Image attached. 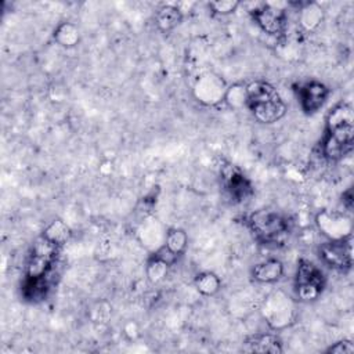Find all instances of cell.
I'll list each match as a JSON object with an SVG mask.
<instances>
[{"label": "cell", "instance_id": "1", "mask_svg": "<svg viewBox=\"0 0 354 354\" xmlns=\"http://www.w3.org/2000/svg\"><path fill=\"white\" fill-rule=\"evenodd\" d=\"M354 141V113L353 106L340 102L333 106L326 116L325 137L321 151L328 160H339L346 156Z\"/></svg>", "mask_w": 354, "mask_h": 354}, {"label": "cell", "instance_id": "2", "mask_svg": "<svg viewBox=\"0 0 354 354\" xmlns=\"http://www.w3.org/2000/svg\"><path fill=\"white\" fill-rule=\"evenodd\" d=\"M246 108L260 123L271 124L286 113V105L278 90L266 80H254L246 84Z\"/></svg>", "mask_w": 354, "mask_h": 354}, {"label": "cell", "instance_id": "3", "mask_svg": "<svg viewBox=\"0 0 354 354\" xmlns=\"http://www.w3.org/2000/svg\"><path fill=\"white\" fill-rule=\"evenodd\" d=\"M248 225L254 236L263 243H277L289 231V223L281 213L260 209L249 214Z\"/></svg>", "mask_w": 354, "mask_h": 354}, {"label": "cell", "instance_id": "4", "mask_svg": "<svg viewBox=\"0 0 354 354\" xmlns=\"http://www.w3.org/2000/svg\"><path fill=\"white\" fill-rule=\"evenodd\" d=\"M325 288L324 272L311 261L301 259L295 277V292L300 301H313L319 297Z\"/></svg>", "mask_w": 354, "mask_h": 354}, {"label": "cell", "instance_id": "5", "mask_svg": "<svg viewBox=\"0 0 354 354\" xmlns=\"http://www.w3.org/2000/svg\"><path fill=\"white\" fill-rule=\"evenodd\" d=\"M261 311L267 324L275 330L286 328L295 318L293 301L282 290L271 293L266 299Z\"/></svg>", "mask_w": 354, "mask_h": 354}, {"label": "cell", "instance_id": "6", "mask_svg": "<svg viewBox=\"0 0 354 354\" xmlns=\"http://www.w3.org/2000/svg\"><path fill=\"white\" fill-rule=\"evenodd\" d=\"M321 260L333 270L347 271L353 264L351 236L344 239H333L319 246Z\"/></svg>", "mask_w": 354, "mask_h": 354}, {"label": "cell", "instance_id": "7", "mask_svg": "<svg viewBox=\"0 0 354 354\" xmlns=\"http://www.w3.org/2000/svg\"><path fill=\"white\" fill-rule=\"evenodd\" d=\"M252 17L257 26L270 36H279L286 29V12L272 3L256 7L252 11Z\"/></svg>", "mask_w": 354, "mask_h": 354}, {"label": "cell", "instance_id": "8", "mask_svg": "<svg viewBox=\"0 0 354 354\" xmlns=\"http://www.w3.org/2000/svg\"><path fill=\"white\" fill-rule=\"evenodd\" d=\"M317 225L319 231L329 238V241L333 239H344L351 236L353 224L350 218L342 213L332 212V210H322L318 213Z\"/></svg>", "mask_w": 354, "mask_h": 354}, {"label": "cell", "instance_id": "9", "mask_svg": "<svg viewBox=\"0 0 354 354\" xmlns=\"http://www.w3.org/2000/svg\"><path fill=\"white\" fill-rule=\"evenodd\" d=\"M329 88L317 80L307 82L297 88V98L300 108L307 115L317 113L328 101Z\"/></svg>", "mask_w": 354, "mask_h": 354}, {"label": "cell", "instance_id": "10", "mask_svg": "<svg viewBox=\"0 0 354 354\" xmlns=\"http://www.w3.org/2000/svg\"><path fill=\"white\" fill-rule=\"evenodd\" d=\"M225 91L227 87L224 82L214 73L202 75L194 87L195 97L205 105H216L224 101Z\"/></svg>", "mask_w": 354, "mask_h": 354}, {"label": "cell", "instance_id": "11", "mask_svg": "<svg viewBox=\"0 0 354 354\" xmlns=\"http://www.w3.org/2000/svg\"><path fill=\"white\" fill-rule=\"evenodd\" d=\"M221 178L224 181L225 191L236 202H243L253 194L250 181L234 165H228L221 169Z\"/></svg>", "mask_w": 354, "mask_h": 354}, {"label": "cell", "instance_id": "12", "mask_svg": "<svg viewBox=\"0 0 354 354\" xmlns=\"http://www.w3.org/2000/svg\"><path fill=\"white\" fill-rule=\"evenodd\" d=\"M283 264L278 259H267L252 268V278L259 283H275L283 275Z\"/></svg>", "mask_w": 354, "mask_h": 354}, {"label": "cell", "instance_id": "13", "mask_svg": "<svg viewBox=\"0 0 354 354\" xmlns=\"http://www.w3.org/2000/svg\"><path fill=\"white\" fill-rule=\"evenodd\" d=\"M181 21H183V12L174 4L162 6L155 15L156 26L162 32L173 30L176 26H178L181 24Z\"/></svg>", "mask_w": 354, "mask_h": 354}, {"label": "cell", "instance_id": "14", "mask_svg": "<svg viewBox=\"0 0 354 354\" xmlns=\"http://www.w3.org/2000/svg\"><path fill=\"white\" fill-rule=\"evenodd\" d=\"M248 344L250 346V350L256 353H282V342L277 335L272 333L254 335L249 339Z\"/></svg>", "mask_w": 354, "mask_h": 354}, {"label": "cell", "instance_id": "15", "mask_svg": "<svg viewBox=\"0 0 354 354\" xmlns=\"http://www.w3.org/2000/svg\"><path fill=\"white\" fill-rule=\"evenodd\" d=\"M322 18H324V12H322V8L319 7V4L308 1L300 7L299 21H300V25L306 30H308V32L315 30L321 25Z\"/></svg>", "mask_w": 354, "mask_h": 354}, {"label": "cell", "instance_id": "16", "mask_svg": "<svg viewBox=\"0 0 354 354\" xmlns=\"http://www.w3.org/2000/svg\"><path fill=\"white\" fill-rule=\"evenodd\" d=\"M54 40L65 48H72L75 47L79 40H80V33L79 29L75 24L72 22H61L55 29H54Z\"/></svg>", "mask_w": 354, "mask_h": 354}, {"label": "cell", "instance_id": "17", "mask_svg": "<svg viewBox=\"0 0 354 354\" xmlns=\"http://www.w3.org/2000/svg\"><path fill=\"white\" fill-rule=\"evenodd\" d=\"M71 228L68 227V224L59 218L53 220L41 232V236H44L47 241H50L51 243L57 245V246H62L68 242V239L71 238Z\"/></svg>", "mask_w": 354, "mask_h": 354}, {"label": "cell", "instance_id": "18", "mask_svg": "<svg viewBox=\"0 0 354 354\" xmlns=\"http://www.w3.org/2000/svg\"><path fill=\"white\" fill-rule=\"evenodd\" d=\"M163 246L171 252L174 256L180 257L184 254L188 246V235L181 228H170L165 235Z\"/></svg>", "mask_w": 354, "mask_h": 354}, {"label": "cell", "instance_id": "19", "mask_svg": "<svg viewBox=\"0 0 354 354\" xmlns=\"http://www.w3.org/2000/svg\"><path fill=\"white\" fill-rule=\"evenodd\" d=\"M194 285L196 290L203 296H214L221 288V279L210 271L201 272L195 277Z\"/></svg>", "mask_w": 354, "mask_h": 354}, {"label": "cell", "instance_id": "20", "mask_svg": "<svg viewBox=\"0 0 354 354\" xmlns=\"http://www.w3.org/2000/svg\"><path fill=\"white\" fill-rule=\"evenodd\" d=\"M169 264L165 263L162 259H159L158 256L152 254L148 261H147V278L151 283H159L167 274L169 270Z\"/></svg>", "mask_w": 354, "mask_h": 354}, {"label": "cell", "instance_id": "21", "mask_svg": "<svg viewBox=\"0 0 354 354\" xmlns=\"http://www.w3.org/2000/svg\"><path fill=\"white\" fill-rule=\"evenodd\" d=\"M224 101L232 108L246 106V86L234 84L231 87H227Z\"/></svg>", "mask_w": 354, "mask_h": 354}, {"label": "cell", "instance_id": "22", "mask_svg": "<svg viewBox=\"0 0 354 354\" xmlns=\"http://www.w3.org/2000/svg\"><path fill=\"white\" fill-rule=\"evenodd\" d=\"M241 3L238 0H217V1L209 3L210 11L217 15H230L235 12Z\"/></svg>", "mask_w": 354, "mask_h": 354}, {"label": "cell", "instance_id": "23", "mask_svg": "<svg viewBox=\"0 0 354 354\" xmlns=\"http://www.w3.org/2000/svg\"><path fill=\"white\" fill-rule=\"evenodd\" d=\"M326 353L329 354H350L354 353V344L351 340H339L330 347L326 348Z\"/></svg>", "mask_w": 354, "mask_h": 354}, {"label": "cell", "instance_id": "24", "mask_svg": "<svg viewBox=\"0 0 354 354\" xmlns=\"http://www.w3.org/2000/svg\"><path fill=\"white\" fill-rule=\"evenodd\" d=\"M343 205H344L347 209H351V206H353V194H351V189H348L347 192L343 194Z\"/></svg>", "mask_w": 354, "mask_h": 354}]
</instances>
